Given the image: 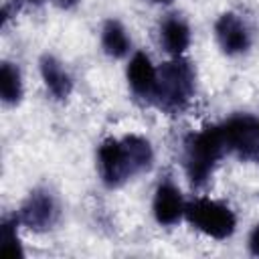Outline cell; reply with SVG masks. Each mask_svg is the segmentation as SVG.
<instances>
[{
  "mask_svg": "<svg viewBox=\"0 0 259 259\" xmlns=\"http://www.w3.org/2000/svg\"><path fill=\"white\" fill-rule=\"evenodd\" d=\"M152 160V146L142 136H125L121 140L109 138L97 150L99 176L109 188H117L132 176L148 170Z\"/></svg>",
  "mask_w": 259,
  "mask_h": 259,
  "instance_id": "6da1fadb",
  "label": "cell"
},
{
  "mask_svg": "<svg viewBox=\"0 0 259 259\" xmlns=\"http://www.w3.org/2000/svg\"><path fill=\"white\" fill-rule=\"evenodd\" d=\"M225 152L227 144L221 125H206L200 132L190 134L184 142V168L190 184H206Z\"/></svg>",
  "mask_w": 259,
  "mask_h": 259,
  "instance_id": "7a4b0ae2",
  "label": "cell"
},
{
  "mask_svg": "<svg viewBox=\"0 0 259 259\" xmlns=\"http://www.w3.org/2000/svg\"><path fill=\"white\" fill-rule=\"evenodd\" d=\"M194 95V69L182 59L174 57L158 69V83L152 101L164 111H182Z\"/></svg>",
  "mask_w": 259,
  "mask_h": 259,
  "instance_id": "3957f363",
  "label": "cell"
},
{
  "mask_svg": "<svg viewBox=\"0 0 259 259\" xmlns=\"http://www.w3.org/2000/svg\"><path fill=\"white\" fill-rule=\"evenodd\" d=\"M184 217L194 229L212 239H227L235 233L237 227L235 212L225 202L212 198H194L186 204Z\"/></svg>",
  "mask_w": 259,
  "mask_h": 259,
  "instance_id": "277c9868",
  "label": "cell"
},
{
  "mask_svg": "<svg viewBox=\"0 0 259 259\" xmlns=\"http://www.w3.org/2000/svg\"><path fill=\"white\" fill-rule=\"evenodd\" d=\"M227 152H235L241 160L259 158V132L257 121L251 115H233L223 125Z\"/></svg>",
  "mask_w": 259,
  "mask_h": 259,
  "instance_id": "5b68a950",
  "label": "cell"
},
{
  "mask_svg": "<svg viewBox=\"0 0 259 259\" xmlns=\"http://www.w3.org/2000/svg\"><path fill=\"white\" fill-rule=\"evenodd\" d=\"M59 214L57 200L49 190H32L20 206V223L32 231H47Z\"/></svg>",
  "mask_w": 259,
  "mask_h": 259,
  "instance_id": "8992f818",
  "label": "cell"
},
{
  "mask_svg": "<svg viewBox=\"0 0 259 259\" xmlns=\"http://www.w3.org/2000/svg\"><path fill=\"white\" fill-rule=\"evenodd\" d=\"M214 36L227 55H241L251 45L247 24L233 12H225L214 22Z\"/></svg>",
  "mask_w": 259,
  "mask_h": 259,
  "instance_id": "52a82bcc",
  "label": "cell"
},
{
  "mask_svg": "<svg viewBox=\"0 0 259 259\" xmlns=\"http://www.w3.org/2000/svg\"><path fill=\"white\" fill-rule=\"evenodd\" d=\"M184 208H186V204H184L182 194L176 184H172L170 180L158 184V188L154 192L152 210L160 225H164V227L176 225L180 221V217L184 214Z\"/></svg>",
  "mask_w": 259,
  "mask_h": 259,
  "instance_id": "ba28073f",
  "label": "cell"
},
{
  "mask_svg": "<svg viewBox=\"0 0 259 259\" xmlns=\"http://www.w3.org/2000/svg\"><path fill=\"white\" fill-rule=\"evenodd\" d=\"M127 83L132 87V91L138 97H154L156 91V83H158V71L152 65L150 57L146 53H136L130 59L127 65Z\"/></svg>",
  "mask_w": 259,
  "mask_h": 259,
  "instance_id": "9c48e42d",
  "label": "cell"
},
{
  "mask_svg": "<svg viewBox=\"0 0 259 259\" xmlns=\"http://www.w3.org/2000/svg\"><path fill=\"white\" fill-rule=\"evenodd\" d=\"M160 42L166 53H170L172 57H180L190 45V28L186 20L178 14L166 16L160 24Z\"/></svg>",
  "mask_w": 259,
  "mask_h": 259,
  "instance_id": "30bf717a",
  "label": "cell"
},
{
  "mask_svg": "<svg viewBox=\"0 0 259 259\" xmlns=\"http://www.w3.org/2000/svg\"><path fill=\"white\" fill-rule=\"evenodd\" d=\"M40 77L47 85V89L53 93V97L57 99H67L71 89H73V81L71 75L67 73V69L51 55H45L40 59Z\"/></svg>",
  "mask_w": 259,
  "mask_h": 259,
  "instance_id": "8fae6325",
  "label": "cell"
},
{
  "mask_svg": "<svg viewBox=\"0 0 259 259\" xmlns=\"http://www.w3.org/2000/svg\"><path fill=\"white\" fill-rule=\"evenodd\" d=\"M101 45H103V51L109 57H113V59H119V57H125L127 55V51H130V38H127V32H125V28L121 26L119 20L109 18L103 24Z\"/></svg>",
  "mask_w": 259,
  "mask_h": 259,
  "instance_id": "7c38bea8",
  "label": "cell"
},
{
  "mask_svg": "<svg viewBox=\"0 0 259 259\" xmlns=\"http://www.w3.org/2000/svg\"><path fill=\"white\" fill-rule=\"evenodd\" d=\"M0 95L6 105H16L22 97L20 71L12 63H2L0 67Z\"/></svg>",
  "mask_w": 259,
  "mask_h": 259,
  "instance_id": "4fadbf2b",
  "label": "cell"
},
{
  "mask_svg": "<svg viewBox=\"0 0 259 259\" xmlns=\"http://www.w3.org/2000/svg\"><path fill=\"white\" fill-rule=\"evenodd\" d=\"M16 219H4L0 227V241H2V255L4 257H22V245L16 233Z\"/></svg>",
  "mask_w": 259,
  "mask_h": 259,
  "instance_id": "5bb4252c",
  "label": "cell"
},
{
  "mask_svg": "<svg viewBox=\"0 0 259 259\" xmlns=\"http://www.w3.org/2000/svg\"><path fill=\"white\" fill-rule=\"evenodd\" d=\"M249 251L259 257V223L253 227V231L249 235Z\"/></svg>",
  "mask_w": 259,
  "mask_h": 259,
  "instance_id": "9a60e30c",
  "label": "cell"
},
{
  "mask_svg": "<svg viewBox=\"0 0 259 259\" xmlns=\"http://www.w3.org/2000/svg\"><path fill=\"white\" fill-rule=\"evenodd\" d=\"M55 4H59V6H63V8H71V6H75L79 0H53Z\"/></svg>",
  "mask_w": 259,
  "mask_h": 259,
  "instance_id": "2e32d148",
  "label": "cell"
},
{
  "mask_svg": "<svg viewBox=\"0 0 259 259\" xmlns=\"http://www.w3.org/2000/svg\"><path fill=\"white\" fill-rule=\"evenodd\" d=\"M150 2H156V4H168L170 0H150Z\"/></svg>",
  "mask_w": 259,
  "mask_h": 259,
  "instance_id": "e0dca14e",
  "label": "cell"
},
{
  "mask_svg": "<svg viewBox=\"0 0 259 259\" xmlns=\"http://www.w3.org/2000/svg\"><path fill=\"white\" fill-rule=\"evenodd\" d=\"M257 132H259V121H257Z\"/></svg>",
  "mask_w": 259,
  "mask_h": 259,
  "instance_id": "ac0fdd59",
  "label": "cell"
},
{
  "mask_svg": "<svg viewBox=\"0 0 259 259\" xmlns=\"http://www.w3.org/2000/svg\"><path fill=\"white\" fill-rule=\"evenodd\" d=\"M30 2H40V0H30Z\"/></svg>",
  "mask_w": 259,
  "mask_h": 259,
  "instance_id": "d6986e66",
  "label": "cell"
}]
</instances>
